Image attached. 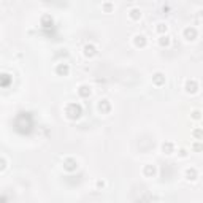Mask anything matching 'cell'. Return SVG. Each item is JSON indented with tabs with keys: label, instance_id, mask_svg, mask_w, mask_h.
Listing matches in <instances>:
<instances>
[{
	"label": "cell",
	"instance_id": "9",
	"mask_svg": "<svg viewBox=\"0 0 203 203\" xmlns=\"http://www.w3.org/2000/svg\"><path fill=\"white\" fill-rule=\"evenodd\" d=\"M152 80H154V83L157 84V86H162V84L165 83V76H163L162 73H156V75L152 76Z\"/></svg>",
	"mask_w": 203,
	"mask_h": 203
},
{
	"label": "cell",
	"instance_id": "5",
	"mask_svg": "<svg viewBox=\"0 0 203 203\" xmlns=\"http://www.w3.org/2000/svg\"><path fill=\"white\" fill-rule=\"evenodd\" d=\"M133 43H135V46H137V48L146 46V38H144V35H135V37H133Z\"/></svg>",
	"mask_w": 203,
	"mask_h": 203
},
{
	"label": "cell",
	"instance_id": "4",
	"mask_svg": "<svg viewBox=\"0 0 203 203\" xmlns=\"http://www.w3.org/2000/svg\"><path fill=\"white\" fill-rule=\"evenodd\" d=\"M95 54H97V49H95L94 44H86L84 46V56L86 57H94Z\"/></svg>",
	"mask_w": 203,
	"mask_h": 203
},
{
	"label": "cell",
	"instance_id": "11",
	"mask_svg": "<svg viewBox=\"0 0 203 203\" xmlns=\"http://www.w3.org/2000/svg\"><path fill=\"white\" fill-rule=\"evenodd\" d=\"M76 167H78V162H76L75 159H68V160L65 162V168H67V170H68V171L75 170Z\"/></svg>",
	"mask_w": 203,
	"mask_h": 203
},
{
	"label": "cell",
	"instance_id": "22",
	"mask_svg": "<svg viewBox=\"0 0 203 203\" xmlns=\"http://www.w3.org/2000/svg\"><path fill=\"white\" fill-rule=\"evenodd\" d=\"M194 149H197V151L201 149V144H194Z\"/></svg>",
	"mask_w": 203,
	"mask_h": 203
},
{
	"label": "cell",
	"instance_id": "3",
	"mask_svg": "<svg viewBox=\"0 0 203 203\" xmlns=\"http://www.w3.org/2000/svg\"><path fill=\"white\" fill-rule=\"evenodd\" d=\"M184 38L189 41H192L197 38V30L194 29V27H187V29H184Z\"/></svg>",
	"mask_w": 203,
	"mask_h": 203
},
{
	"label": "cell",
	"instance_id": "18",
	"mask_svg": "<svg viewBox=\"0 0 203 203\" xmlns=\"http://www.w3.org/2000/svg\"><path fill=\"white\" fill-rule=\"evenodd\" d=\"M194 137H195V138H200V137H203V130H200V129H197V130H194Z\"/></svg>",
	"mask_w": 203,
	"mask_h": 203
},
{
	"label": "cell",
	"instance_id": "19",
	"mask_svg": "<svg viewBox=\"0 0 203 203\" xmlns=\"http://www.w3.org/2000/svg\"><path fill=\"white\" fill-rule=\"evenodd\" d=\"M103 8H105V11H106V13H111L113 5H111V3H105V5H103Z\"/></svg>",
	"mask_w": 203,
	"mask_h": 203
},
{
	"label": "cell",
	"instance_id": "20",
	"mask_svg": "<svg viewBox=\"0 0 203 203\" xmlns=\"http://www.w3.org/2000/svg\"><path fill=\"white\" fill-rule=\"evenodd\" d=\"M179 156H181V157H186V156H187V152H186V149H181V151H179Z\"/></svg>",
	"mask_w": 203,
	"mask_h": 203
},
{
	"label": "cell",
	"instance_id": "7",
	"mask_svg": "<svg viewBox=\"0 0 203 203\" xmlns=\"http://www.w3.org/2000/svg\"><path fill=\"white\" fill-rule=\"evenodd\" d=\"M197 176H198V174H197L195 168H187V170H186V178H187L189 181H195Z\"/></svg>",
	"mask_w": 203,
	"mask_h": 203
},
{
	"label": "cell",
	"instance_id": "16",
	"mask_svg": "<svg viewBox=\"0 0 203 203\" xmlns=\"http://www.w3.org/2000/svg\"><path fill=\"white\" fill-rule=\"evenodd\" d=\"M159 43H160V46H170V38H168L167 35H162Z\"/></svg>",
	"mask_w": 203,
	"mask_h": 203
},
{
	"label": "cell",
	"instance_id": "1",
	"mask_svg": "<svg viewBox=\"0 0 203 203\" xmlns=\"http://www.w3.org/2000/svg\"><path fill=\"white\" fill-rule=\"evenodd\" d=\"M81 113H83V110L78 103H70L67 106V117L68 119H78L81 116Z\"/></svg>",
	"mask_w": 203,
	"mask_h": 203
},
{
	"label": "cell",
	"instance_id": "2",
	"mask_svg": "<svg viewBox=\"0 0 203 203\" xmlns=\"http://www.w3.org/2000/svg\"><path fill=\"white\" fill-rule=\"evenodd\" d=\"M184 89H186V92H187V94H195L197 91H198V84H197L195 80H187V81H186Z\"/></svg>",
	"mask_w": 203,
	"mask_h": 203
},
{
	"label": "cell",
	"instance_id": "13",
	"mask_svg": "<svg viewBox=\"0 0 203 203\" xmlns=\"http://www.w3.org/2000/svg\"><path fill=\"white\" fill-rule=\"evenodd\" d=\"M162 151L165 152V154H173V143H163Z\"/></svg>",
	"mask_w": 203,
	"mask_h": 203
},
{
	"label": "cell",
	"instance_id": "10",
	"mask_svg": "<svg viewBox=\"0 0 203 203\" xmlns=\"http://www.w3.org/2000/svg\"><path fill=\"white\" fill-rule=\"evenodd\" d=\"M129 16H130V19H133V21H138L140 18H141V11H140L138 8H133V10H130V13H129Z\"/></svg>",
	"mask_w": 203,
	"mask_h": 203
},
{
	"label": "cell",
	"instance_id": "14",
	"mask_svg": "<svg viewBox=\"0 0 203 203\" xmlns=\"http://www.w3.org/2000/svg\"><path fill=\"white\" fill-rule=\"evenodd\" d=\"M144 174H146V176H154V174H156V167L146 165L144 167Z\"/></svg>",
	"mask_w": 203,
	"mask_h": 203
},
{
	"label": "cell",
	"instance_id": "8",
	"mask_svg": "<svg viewBox=\"0 0 203 203\" xmlns=\"http://www.w3.org/2000/svg\"><path fill=\"white\" fill-rule=\"evenodd\" d=\"M98 111L108 113V111H110V102H108V100H100V103H98Z\"/></svg>",
	"mask_w": 203,
	"mask_h": 203
},
{
	"label": "cell",
	"instance_id": "6",
	"mask_svg": "<svg viewBox=\"0 0 203 203\" xmlns=\"http://www.w3.org/2000/svg\"><path fill=\"white\" fill-rule=\"evenodd\" d=\"M78 94H80L83 98H86V97H89V95L92 94V91H91V87H89V86H81L80 89H78Z\"/></svg>",
	"mask_w": 203,
	"mask_h": 203
},
{
	"label": "cell",
	"instance_id": "12",
	"mask_svg": "<svg viewBox=\"0 0 203 203\" xmlns=\"http://www.w3.org/2000/svg\"><path fill=\"white\" fill-rule=\"evenodd\" d=\"M68 71H70V67L68 65H67V64H64V65H59L57 67V73H59V75H62V73H64V76H67V75H68Z\"/></svg>",
	"mask_w": 203,
	"mask_h": 203
},
{
	"label": "cell",
	"instance_id": "15",
	"mask_svg": "<svg viewBox=\"0 0 203 203\" xmlns=\"http://www.w3.org/2000/svg\"><path fill=\"white\" fill-rule=\"evenodd\" d=\"M167 30H168V26L167 24H163V22H159V24H157V32H159V33H162V35H163Z\"/></svg>",
	"mask_w": 203,
	"mask_h": 203
},
{
	"label": "cell",
	"instance_id": "17",
	"mask_svg": "<svg viewBox=\"0 0 203 203\" xmlns=\"http://www.w3.org/2000/svg\"><path fill=\"white\" fill-rule=\"evenodd\" d=\"M200 114H201V113H200L198 110H194V111H192V117H194V119H200V117H201Z\"/></svg>",
	"mask_w": 203,
	"mask_h": 203
},
{
	"label": "cell",
	"instance_id": "21",
	"mask_svg": "<svg viewBox=\"0 0 203 203\" xmlns=\"http://www.w3.org/2000/svg\"><path fill=\"white\" fill-rule=\"evenodd\" d=\"M103 186H105L103 181H97V187H103Z\"/></svg>",
	"mask_w": 203,
	"mask_h": 203
}]
</instances>
